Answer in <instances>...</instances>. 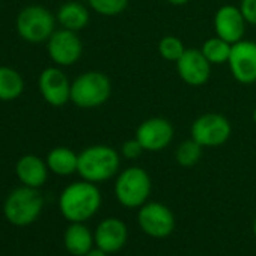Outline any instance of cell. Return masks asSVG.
<instances>
[{"instance_id": "1", "label": "cell", "mask_w": 256, "mask_h": 256, "mask_svg": "<svg viewBox=\"0 0 256 256\" xmlns=\"http://www.w3.org/2000/svg\"><path fill=\"white\" fill-rule=\"evenodd\" d=\"M101 206V193L94 182L78 181L70 184L60 194L59 208L62 216L72 223L89 220Z\"/></svg>"}, {"instance_id": "2", "label": "cell", "mask_w": 256, "mask_h": 256, "mask_svg": "<svg viewBox=\"0 0 256 256\" xmlns=\"http://www.w3.org/2000/svg\"><path fill=\"white\" fill-rule=\"evenodd\" d=\"M120 154L107 145H92L78 154L77 172L84 181L104 182L119 174Z\"/></svg>"}, {"instance_id": "3", "label": "cell", "mask_w": 256, "mask_h": 256, "mask_svg": "<svg viewBox=\"0 0 256 256\" xmlns=\"http://www.w3.org/2000/svg\"><path fill=\"white\" fill-rule=\"evenodd\" d=\"M152 182L150 174L139 166H130L118 174L114 182V196L125 208H138L146 204L151 194Z\"/></svg>"}, {"instance_id": "4", "label": "cell", "mask_w": 256, "mask_h": 256, "mask_svg": "<svg viewBox=\"0 0 256 256\" xmlns=\"http://www.w3.org/2000/svg\"><path fill=\"white\" fill-rule=\"evenodd\" d=\"M112 82L101 71H86L71 83V101L80 108H95L108 101Z\"/></svg>"}, {"instance_id": "5", "label": "cell", "mask_w": 256, "mask_h": 256, "mask_svg": "<svg viewBox=\"0 0 256 256\" xmlns=\"http://www.w3.org/2000/svg\"><path fill=\"white\" fill-rule=\"evenodd\" d=\"M44 199L40 192L34 187L16 188L5 200L4 212L8 222L16 226H28L34 223L41 214Z\"/></svg>"}, {"instance_id": "6", "label": "cell", "mask_w": 256, "mask_h": 256, "mask_svg": "<svg viewBox=\"0 0 256 256\" xmlns=\"http://www.w3.org/2000/svg\"><path fill=\"white\" fill-rule=\"evenodd\" d=\"M232 134L229 119L220 113H204L198 116L192 126L190 136L204 148H217L224 145Z\"/></svg>"}, {"instance_id": "7", "label": "cell", "mask_w": 256, "mask_h": 256, "mask_svg": "<svg viewBox=\"0 0 256 256\" xmlns=\"http://www.w3.org/2000/svg\"><path fill=\"white\" fill-rule=\"evenodd\" d=\"M17 29L26 41L42 42L50 40L54 32V17L42 6H29L18 16Z\"/></svg>"}, {"instance_id": "8", "label": "cell", "mask_w": 256, "mask_h": 256, "mask_svg": "<svg viewBox=\"0 0 256 256\" xmlns=\"http://www.w3.org/2000/svg\"><path fill=\"white\" fill-rule=\"evenodd\" d=\"M174 136L175 130L172 122L162 116L148 118L140 122L134 134V138L148 152H158L166 150L172 144Z\"/></svg>"}, {"instance_id": "9", "label": "cell", "mask_w": 256, "mask_h": 256, "mask_svg": "<svg viewBox=\"0 0 256 256\" xmlns=\"http://www.w3.org/2000/svg\"><path fill=\"white\" fill-rule=\"evenodd\" d=\"M139 226L152 238H166L175 229V217L169 206L160 202H146L140 206Z\"/></svg>"}, {"instance_id": "10", "label": "cell", "mask_w": 256, "mask_h": 256, "mask_svg": "<svg viewBox=\"0 0 256 256\" xmlns=\"http://www.w3.org/2000/svg\"><path fill=\"white\" fill-rule=\"evenodd\" d=\"M232 77L241 84L256 83V42L241 40L232 44L228 60Z\"/></svg>"}, {"instance_id": "11", "label": "cell", "mask_w": 256, "mask_h": 256, "mask_svg": "<svg viewBox=\"0 0 256 256\" xmlns=\"http://www.w3.org/2000/svg\"><path fill=\"white\" fill-rule=\"evenodd\" d=\"M180 78L188 86H204L211 76V64L200 48H186L182 56L175 62Z\"/></svg>"}, {"instance_id": "12", "label": "cell", "mask_w": 256, "mask_h": 256, "mask_svg": "<svg viewBox=\"0 0 256 256\" xmlns=\"http://www.w3.org/2000/svg\"><path fill=\"white\" fill-rule=\"evenodd\" d=\"M83 53V44L74 30L62 29L53 32L48 40V54L53 62L62 66L74 65Z\"/></svg>"}, {"instance_id": "13", "label": "cell", "mask_w": 256, "mask_h": 256, "mask_svg": "<svg viewBox=\"0 0 256 256\" xmlns=\"http://www.w3.org/2000/svg\"><path fill=\"white\" fill-rule=\"evenodd\" d=\"M246 26H247V22L240 6L223 5L216 11V16H214L216 35L223 38L229 44H235L244 40Z\"/></svg>"}, {"instance_id": "14", "label": "cell", "mask_w": 256, "mask_h": 256, "mask_svg": "<svg viewBox=\"0 0 256 256\" xmlns=\"http://www.w3.org/2000/svg\"><path fill=\"white\" fill-rule=\"evenodd\" d=\"M40 90L52 106H64L71 101V83L59 68H47L40 76Z\"/></svg>"}, {"instance_id": "15", "label": "cell", "mask_w": 256, "mask_h": 256, "mask_svg": "<svg viewBox=\"0 0 256 256\" xmlns=\"http://www.w3.org/2000/svg\"><path fill=\"white\" fill-rule=\"evenodd\" d=\"M128 238V229L125 223L116 217L104 218L94 235L95 244L98 248L104 250L106 253H116L119 252Z\"/></svg>"}, {"instance_id": "16", "label": "cell", "mask_w": 256, "mask_h": 256, "mask_svg": "<svg viewBox=\"0 0 256 256\" xmlns=\"http://www.w3.org/2000/svg\"><path fill=\"white\" fill-rule=\"evenodd\" d=\"M47 168L48 166L40 157H36V156H24L17 163L16 170H17V176L20 178V181L24 186L38 188L47 180Z\"/></svg>"}, {"instance_id": "17", "label": "cell", "mask_w": 256, "mask_h": 256, "mask_svg": "<svg viewBox=\"0 0 256 256\" xmlns=\"http://www.w3.org/2000/svg\"><path fill=\"white\" fill-rule=\"evenodd\" d=\"M94 241L95 240H94L90 230L84 224H82V223H72L66 229L65 236H64L65 248L71 254H74V256L86 254L92 248Z\"/></svg>"}, {"instance_id": "18", "label": "cell", "mask_w": 256, "mask_h": 256, "mask_svg": "<svg viewBox=\"0 0 256 256\" xmlns=\"http://www.w3.org/2000/svg\"><path fill=\"white\" fill-rule=\"evenodd\" d=\"M58 22L62 24L64 29L77 32L88 26L89 11L84 5H82L78 2H68L59 10Z\"/></svg>"}, {"instance_id": "19", "label": "cell", "mask_w": 256, "mask_h": 256, "mask_svg": "<svg viewBox=\"0 0 256 256\" xmlns=\"http://www.w3.org/2000/svg\"><path fill=\"white\" fill-rule=\"evenodd\" d=\"M47 166L56 175L66 176V175L77 172L78 156L68 148L59 146L50 151V154L47 156Z\"/></svg>"}, {"instance_id": "20", "label": "cell", "mask_w": 256, "mask_h": 256, "mask_svg": "<svg viewBox=\"0 0 256 256\" xmlns=\"http://www.w3.org/2000/svg\"><path fill=\"white\" fill-rule=\"evenodd\" d=\"M23 78L16 70L8 66H0V100H16L23 92Z\"/></svg>"}, {"instance_id": "21", "label": "cell", "mask_w": 256, "mask_h": 256, "mask_svg": "<svg viewBox=\"0 0 256 256\" xmlns=\"http://www.w3.org/2000/svg\"><path fill=\"white\" fill-rule=\"evenodd\" d=\"M230 48H232V44H229L228 41L216 35L212 38H208L202 44L200 52L204 53V56L208 59L211 65H223V64H228L229 60Z\"/></svg>"}, {"instance_id": "22", "label": "cell", "mask_w": 256, "mask_h": 256, "mask_svg": "<svg viewBox=\"0 0 256 256\" xmlns=\"http://www.w3.org/2000/svg\"><path fill=\"white\" fill-rule=\"evenodd\" d=\"M202 150H204V146H200L194 139L190 138L176 146L175 160L182 168H193L194 164L199 163V160L202 157Z\"/></svg>"}, {"instance_id": "23", "label": "cell", "mask_w": 256, "mask_h": 256, "mask_svg": "<svg viewBox=\"0 0 256 256\" xmlns=\"http://www.w3.org/2000/svg\"><path fill=\"white\" fill-rule=\"evenodd\" d=\"M186 52L184 42L174 35H166L158 42V53L168 62H176Z\"/></svg>"}, {"instance_id": "24", "label": "cell", "mask_w": 256, "mask_h": 256, "mask_svg": "<svg viewBox=\"0 0 256 256\" xmlns=\"http://www.w3.org/2000/svg\"><path fill=\"white\" fill-rule=\"evenodd\" d=\"M88 4L102 17H116L126 10L130 0H88Z\"/></svg>"}, {"instance_id": "25", "label": "cell", "mask_w": 256, "mask_h": 256, "mask_svg": "<svg viewBox=\"0 0 256 256\" xmlns=\"http://www.w3.org/2000/svg\"><path fill=\"white\" fill-rule=\"evenodd\" d=\"M144 151H145L144 146L140 145V142L136 138L125 140L120 146V156L125 160H136L144 154Z\"/></svg>"}, {"instance_id": "26", "label": "cell", "mask_w": 256, "mask_h": 256, "mask_svg": "<svg viewBox=\"0 0 256 256\" xmlns=\"http://www.w3.org/2000/svg\"><path fill=\"white\" fill-rule=\"evenodd\" d=\"M240 10L247 22V24L256 26V0H241Z\"/></svg>"}, {"instance_id": "27", "label": "cell", "mask_w": 256, "mask_h": 256, "mask_svg": "<svg viewBox=\"0 0 256 256\" xmlns=\"http://www.w3.org/2000/svg\"><path fill=\"white\" fill-rule=\"evenodd\" d=\"M108 253H106L104 250H101V248H90L86 254H83V256H107Z\"/></svg>"}, {"instance_id": "28", "label": "cell", "mask_w": 256, "mask_h": 256, "mask_svg": "<svg viewBox=\"0 0 256 256\" xmlns=\"http://www.w3.org/2000/svg\"><path fill=\"white\" fill-rule=\"evenodd\" d=\"M166 2L170 4L172 6H184L190 2V0H166Z\"/></svg>"}, {"instance_id": "29", "label": "cell", "mask_w": 256, "mask_h": 256, "mask_svg": "<svg viewBox=\"0 0 256 256\" xmlns=\"http://www.w3.org/2000/svg\"><path fill=\"white\" fill-rule=\"evenodd\" d=\"M253 234H254V236H256V217H254V220H253Z\"/></svg>"}, {"instance_id": "30", "label": "cell", "mask_w": 256, "mask_h": 256, "mask_svg": "<svg viewBox=\"0 0 256 256\" xmlns=\"http://www.w3.org/2000/svg\"><path fill=\"white\" fill-rule=\"evenodd\" d=\"M253 122H254V125H256V107H254V110H253Z\"/></svg>"}]
</instances>
